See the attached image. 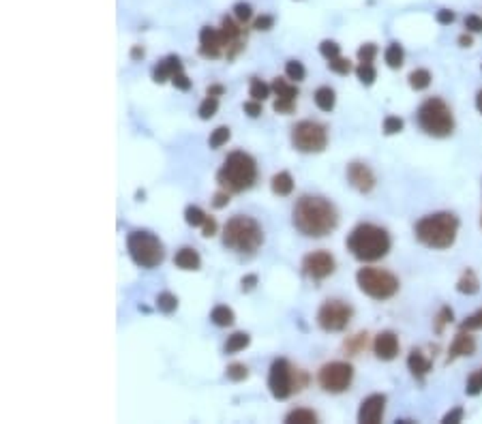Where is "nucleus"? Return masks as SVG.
Wrapping results in <instances>:
<instances>
[{
    "label": "nucleus",
    "instance_id": "f257e3e1",
    "mask_svg": "<svg viewBox=\"0 0 482 424\" xmlns=\"http://www.w3.org/2000/svg\"><path fill=\"white\" fill-rule=\"evenodd\" d=\"M294 227L306 238H324L339 225L334 204L320 195H302L292 210Z\"/></svg>",
    "mask_w": 482,
    "mask_h": 424
},
{
    "label": "nucleus",
    "instance_id": "f03ea898",
    "mask_svg": "<svg viewBox=\"0 0 482 424\" xmlns=\"http://www.w3.org/2000/svg\"><path fill=\"white\" fill-rule=\"evenodd\" d=\"M392 246L390 234L373 223H360L352 229L348 236V251L358 260V262H377L388 255Z\"/></svg>",
    "mask_w": 482,
    "mask_h": 424
},
{
    "label": "nucleus",
    "instance_id": "7ed1b4c3",
    "mask_svg": "<svg viewBox=\"0 0 482 424\" xmlns=\"http://www.w3.org/2000/svg\"><path fill=\"white\" fill-rule=\"evenodd\" d=\"M416 238L429 249H451L459 234V217L453 212H433L416 223Z\"/></svg>",
    "mask_w": 482,
    "mask_h": 424
},
{
    "label": "nucleus",
    "instance_id": "20e7f679",
    "mask_svg": "<svg viewBox=\"0 0 482 424\" xmlns=\"http://www.w3.org/2000/svg\"><path fill=\"white\" fill-rule=\"evenodd\" d=\"M257 181V163L251 155L236 150L227 155L221 169L217 171V183L229 193L249 191Z\"/></svg>",
    "mask_w": 482,
    "mask_h": 424
},
{
    "label": "nucleus",
    "instance_id": "39448f33",
    "mask_svg": "<svg viewBox=\"0 0 482 424\" xmlns=\"http://www.w3.org/2000/svg\"><path fill=\"white\" fill-rule=\"evenodd\" d=\"M223 244L229 251L251 255L264 244V229L253 217L236 215L223 227Z\"/></svg>",
    "mask_w": 482,
    "mask_h": 424
},
{
    "label": "nucleus",
    "instance_id": "423d86ee",
    "mask_svg": "<svg viewBox=\"0 0 482 424\" xmlns=\"http://www.w3.org/2000/svg\"><path fill=\"white\" fill-rule=\"evenodd\" d=\"M127 251L135 266L140 268H157L165 260L163 242L146 229H135L127 236Z\"/></svg>",
    "mask_w": 482,
    "mask_h": 424
},
{
    "label": "nucleus",
    "instance_id": "0eeeda50",
    "mask_svg": "<svg viewBox=\"0 0 482 424\" xmlns=\"http://www.w3.org/2000/svg\"><path fill=\"white\" fill-rule=\"evenodd\" d=\"M416 120H418V127L431 137H448L455 131L453 110L439 97H431L420 105Z\"/></svg>",
    "mask_w": 482,
    "mask_h": 424
},
{
    "label": "nucleus",
    "instance_id": "6e6552de",
    "mask_svg": "<svg viewBox=\"0 0 482 424\" xmlns=\"http://www.w3.org/2000/svg\"><path fill=\"white\" fill-rule=\"evenodd\" d=\"M306 381L309 377L302 371H294V367L285 358H277L270 365L268 388H270V395L277 401H285L294 393H300L306 386Z\"/></svg>",
    "mask_w": 482,
    "mask_h": 424
},
{
    "label": "nucleus",
    "instance_id": "1a4fd4ad",
    "mask_svg": "<svg viewBox=\"0 0 482 424\" xmlns=\"http://www.w3.org/2000/svg\"><path fill=\"white\" fill-rule=\"evenodd\" d=\"M356 283L360 292L373 300H388L399 292V278L382 268H360L356 272Z\"/></svg>",
    "mask_w": 482,
    "mask_h": 424
},
{
    "label": "nucleus",
    "instance_id": "9d476101",
    "mask_svg": "<svg viewBox=\"0 0 482 424\" xmlns=\"http://www.w3.org/2000/svg\"><path fill=\"white\" fill-rule=\"evenodd\" d=\"M292 144L298 153L313 155L328 146V131L324 125L313 120H300L292 129Z\"/></svg>",
    "mask_w": 482,
    "mask_h": 424
},
{
    "label": "nucleus",
    "instance_id": "9b49d317",
    "mask_svg": "<svg viewBox=\"0 0 482 424\" xmlns=\"http://www.w3.org/2000/svg\"><path fill=\"white\" fill-rule=\"evenodd\" d=\"M354 317V309L343 300H326L318 311V324L324 332H343Z\"/></svg>",
    "mask_w": 482,
    "mask_h": 424
},
{
    "label": "nucleus",
    "instance_id": "f8f14e48",
    "mask_svg": "<svg viewBox=\"0 0 482 424\" xmlns=\"http://www.w3.org/2000/svg\"><path fill=\"white\" fill-rule=\"evenodd\" d=\"M318 381L326 393L341 395V393L350 390V386L354 381V367L350 362H343V360L328 362L320 369Z\"/></svg>",
    "mask_w": 482,
    "mask_h": 424
},
{
    "label": "nucleus",
    "instance_id": "ddd939ff",
    "mask_svg": "<svg viewBox=\"0 0 482 424\" xmlns=\"http://www.w3.org/2000/svg\"><path fill=\"white\" fill-rule=\"evenodd\" d=\"M334 268H336V262L328 251H313V253L304 255L302 260V272L313 281L328 278L334 272Z\"/></svg>",
    "mask_w": 482,
    "mask_h": 424
},
{
    "label": "nucleus",
    "instance_id": "4468645a",
    "mask_svg": "<svg viewBox=\"0 0 482 424\" xmlns=\"http://www.w3.org/2000/svg\"><path fill=\"white\" fill-rule=\"evenodd\" d=\"M223 48H225V43H223V34L219 28L204 26L199 30V54L204 58H219Z\"/></svg>",
    "mask_w": 482,
    "mask_h": 424
},
{
    "label": "nucleus",
    "instance_id": "2eb2a0df",
    "mask_svg": "<svg viewBox=\"0 0 482 424\" xmlns=\"http://www.w3.org/2000/svg\"><path fill=\"white\" fill-rule=\"evenodd\" d=\"M348 181L360 193H371L375 189V174L367 163L354 161L348 165Z\"/></svg>",
    "mask_w": 482,
    "mask_h": 424
},
{
    "label": "nucleus",
    "instance_id": "dca6fc26",
    "mask_svg": "<svg viewBox=\"0 0 482 424\" xmlns=\"http://www.w3.org/2000/svg\"><path fill=\"white\" fill-rule=\"evenodd\" d=\"M386 411V395H371L360 403L358 422L360 424H377L382 422Z\"/></svg>",
    "mask_w": 482,
    "mask_h": 424
},
{
    "label": "nucleus",
    "instance_id": "f3484780",
    "mask_svg": "<svg viewBox=\"0 0 482 424\" xmlns=\"http://www.w3.org/2000/svg\"><path fill=\"white\" fill-rule=\"evenodd\" d=\"M399 349H401L399 337H397L392 330L380 332V334L375 337V341H373V351H375V356L380 358V360H384V362L395 360V358L399 356Z\"/></svg>",
    "mask_w": 482,
    "mask_h": 424
},
{
    "label": "nucleus",
    "instance_id": "a211bd4d",
    "mask_svg": "<svg viewBox=\"0 0 482 424\" xmlns=\"http://www.w3.org/2000/svg\"><path fill=\"white\" fill-rule=\"evenodd\" d=\"M476 351V341L469 334V330H459V334L455 337L451 349H448V360L446 362H453L457 358H465V356H474Z\"/></svg>",
    "mask_w": 482,
    "mask_h": 424
},
{
    "label": "nucleus",
    "instance_id": "6ab92c4d",
    "mask_svg": "<svg viewBox=\"0 0 482 424\" xmlns=\"http://www.w3.org/2000/svg\"><path fill=\"white\" fill-rule=\"evenodd\" d=\"M180 71H183L180 58L171 54V56L163 58V60L153 69V80H155L157 84H165L167 80H171L176 73H180Z\"/></svg>",
    "mask_w": 482,
    "mask_h": 424
},
{
    "label": "nucleus",
    "instance_id": "aec40b11",
    "mask_svg": "<svg viewBox=\"0 0 482 424\" xmlns=\"http://www.w3.org/2000/svg\"><path fill=\"white\" fill-rule=\"evenodd\" d=\"M407 369L411 371V375H414L416 379H425L429 373H431V369H433V362L429 360V358H425V353L423 351H418V349H414L407 356Z\"/></svg>",
    "mask_w": 482,
    "mask_h": 424
},
{
    "label": "nucleus",
    "instance_id": "412c9836",
    "mask_svg": "<svg viewBox=\"0 0 482 424\" xmlns=\"http://www.w3.org/2000/svg\"><path fill=\"white\" fill-rule=\"evenodd\" d=\"M174 264L180 270H199L201 257L195 249H191V246H183V249L174 255Z\"/></svg>",
    "mask_w": 482,
    "mask_h": 424
},
{
    "label": "nucleus",
    "instance_id": "4be33fe9",
    "mask_svg": "<svg viewBox=\"0 0 482 424\" xmlns=\"http://www.w3.org/2000/svg\"><path fill=\"white\" fill-rule=\"evenodd\" d=\"M270 189L274 195L279 197H288L292 191H294V178L290 171H279L272 176V183H270Z\"/></svg>",
    "mask_w": 482,
    "mask_h": 424
},
{
    "label": "nucleus",
    "instance_id": "5701e85b",
    "mask_svg": "<svg viewBox=\"0 0 482 424\" xmlns=\"http://www.w3.org/2000/svg\"><path fill=\"white\" fill-rule=\"evenodd\" d=\"M478 290H480V281H478L476 272L472 268H467L457 283V292L463 296H474V294H478Z\"/></svg>",
    "mask_w": 482,
    "mask_h": 424
},
{
    "label": "nucleus",
    "instance_id": "b1692460",
    "mask_svg": "<svg viewBox=\"0 0 482 424\" xmlns=\"http://www.w3.org/2000/svg\"><path fill=\"white\" fill-rule=\"evenodd\" d=\"M336 103V94L330 86H322L316 90V105L322 112H332Z\"/></svg>",
    "mask_w": 482,
    "mask_h": 424
},
{
    "label": "nucleus",
    "instance_id": "393cba45",
    "mask_svg": "<svg viewBox=\"0 0 482 424\" xmlns=\"http://www.w3.org/2000/svg\"><path fill=\"white\" fill-rule=\"evenodd\" d=\"M234 311L229 309V306H225V304H219V306H215L213 309V313H211V322L215 324V326H219V328H227V326H232L234 324Z\"/></svg>",
    "mask_w": 482,
    "mask_h": 424
},
{
    "label": "nucleus",
    "instance_id": "a878e982",
    "mask_svg": "<svg viewBox=\"0 0 482 424\" xmlns=\"http://www.w3.org/2000/svg\"><path fill=\"white\" fill-rule=\"evenodd\" d=\"M272 92L277 94V99H294L298 97V86L296 84H288L283 78H274L272 82Z\"/></svg>",
    "mask_w": 482,
    "mask_h": 424
},
{
    "label": "nucleus",
    "instance_id": "bb28decb",
    "mask_svg": "<svg viewBox=\"0 0 482 424\" xmlns=\"http://www.w3.org/2000/svg\"><path fill=\"white\" fill-rule=\"evenodd\" d=\"M251 337L247 332H234L232 337H227L225 341V353H236V351H243L245 347H249Z\"/></svg>",
    "mask_w": 482,
    "mask_h": 424
},
{
    "label": "nucleus",
    "instance_id": "cd10ccee",
    "mask_svg": "<svg viewBox=\"0 0 482 424\" xmlns=\"http://www.w3.org/2000/svg\"><path fill=\"white\" fill-rule=\"evenodd\" d=\"M409 86L411 88H414V90H425V88H429L431 86V73H429V71L427 69H414V71H411V73H409Z\"/></svg>",
    "mask_w": 482,
    "mask_h": 424
},
{
    "label": "nucleus",
    "instance_id": "c85d7f7f",
    "mask_svg": "<svg viewBox=\"0 0 482 424\" xmlns=\"http://www.w3.org/2000/svg\"><path fill=\"white\" fill-rule=\"evenodd\" d=\"M285 422H290V424H316L318 414L313 409H294L285 416Z\"/></svg>",
    "mask_w": 482,
    "mask_h": 424
},
{
    "label": "nucleus",
    "instance_id": "c756f323",
    "mask_svg": "<svg viewBox=\"0 0 482 424\" xmlns=\"http://www.w3.org/2000/svg\"><path fill=\"white\" fill-rule=\"evenodd\" d=\"M384 60L390 69H401L403 66V60H405V52L399 43H390L384 52Z\"/></svg>",
    "mask_w": 482,
    "mask_h": 424
},
{
    "label": "nucleus",
    "instance_id": "7c9ffc66",
    "mask_svg": "<svg viewBox=\"0 0 482 424\" xmlns=\"http://www.w3.org/2000/svg\"><path fill=\"white\" fill-rule=\"evenodd\" d=\"M217 110H219V99H217V97H208V94H206V99L201 101L197 114H199V118H201V120H211V118L217 114Z\"/></svg>",
    "mask_w": 482,
    "mask_h": 424
},
{
    "label": "nucleus",
    "instance_id": "2f4dec72",
    "mask_svg": "<svg viewBox=\"0 0 482 424\" xmlns=\"http://www.w3.org/2000/svg\"><path fill=\"white\" fill-rule=\"evenodd\" d=\"M206 219H208V215H206V212H204L201 208H197V206H187V210H185V221H187V225H191V227H201V225L206 223Z\"/></svg>",
    "mask_w": 482,
    "mask_h": 424
},
{
    "label": "nucleus",
    "instance_id": "473e14b6",
    "mask_svg": "<svg viewBox=\"0 0 482 424\" xmlns=\"http://www.w3.org/2000/svg\"><path fill=\"white\" fill-rule=\"evenodd\" d=\"M356 78L360 80V84L373 86V82H375V78H377V71H375V66H373L371 62H360V64L356 66Z\"/></svg>",
    "mask_w": 482,
    "mask_h": 424
},
{
    "label": "nucleus",
    "instance_id": "72a5a7b5",
    "mask_svg": "<svg viewBox=\"0 0 482 424\" xmlns=\"http://www.w3.org/2000/svg\"><path fill=\"white\" fill-rule=\"evenodd\" d=\"M157 309L161 313H165V315L174 313L178 309V298L174 294H169V292H163V294L157 296Z\"/></svg>",
    "mask_w": 482,
    "mask_h": 424
},
{
    "label": "nucleus",
    "instance_id": "f704fd0d",
    "mask_svg": "<svg viewBox=\"0 0 482 424\" xmlns=\"http://www.w3.org/2000/svg\"><path fill=\"white\" fill-rule=\"evenodd\" d=\"M270 92H272V86L264 84L260 78H251V88H249L251 99H255V101H266V99L270 97Z\"/></svg>",
    "mask_w": 482,
    "mask_h": 424
},
{
    "label": "nucleus",
    "instance_id": "c9c22d12",
    "mask_svg": "<svg viewBox=\"0 0 482 424\" xmlns=\"http://www.w3.org/2000/svg\"><path fill=\"white\" fill-rule=\"evenodd\" d=\"M232 137V131L229 127H217L213 133H211V139H208V146L211 148H221L223 144H227Z\"/></svg>",
    "mask_w": 482,
    "mask_h": 424
},
{
    "label": "nucleus",
    "instance_id": "e433bc0d",
    "mask_svg": "<svg viewBox=\"0 0 482 424\" xmlns=\"http://www.w3.org/2000/svg\"><path fill=\"white\" fill-rule=\"evenodd\" d=\"M285 76L294 82H302L304 76H306V71H304V64L300 60H288L285 64Z\"/></svg>",
    "mask_w": 482,
    "mask_h": 424
},
{
    "label": "nucleus",
    "instance_id": "4c0bfd02",
    "mask_svg": "<svg viewBox=\"0 0 482 424\" xmlns=\"http://www.w3.org/2000/svg\"><path fill=\"white\" fill-rule=\"evenodd\" d=\"M453 320H455L453 309H451V306H441L439 315L435 317V332L441 334V332H444V326H446V324H453Z\"/></svg>",
    "mask_w": 482,
    "mask_h": 424
},
{
    "label": "nucleus",
    "instance_id": "58836bf2",
    "mask_svg": "<svg viewBox=\"0 0 482 424\" xmlns=\"http://www.w3.org/2000/svg\"><path fill=\"white\" fill-rule=\"evenodd\" d=\"M328 69L334 71V73H339V76H348L352 71V62L348 58H343V56H336V58L328 60Z\"/></svg>",
    "mask_w": 482,
    "mask_h": 424
},
{
    "label": "nucleus",
    "instance_id": "ea45409f",
    "mask_svg": "<svg viewBox=\"0 0 482 424\" xmlns=\"http://www.w3.org/2000/svg\"><path fill=\"white\" fill-rule=\"evenodd\" d=\"M225 375H227V379H232V381H245V379L249 377V369H247L245 365H240V362H234V365L227 367Z\"/></svg>",
    "mask_w": 482,
    "mask_h": 424
},
{
    "label": "nucleus",
    "instance_id": "a19ab883",
    "mask_svg": "<svg viewBox=\"0 0 482 424\" xmlns=\"http://www.w3.org/2000/svg\"><path fill=\"white\" fill-rule=\"evenodd\" d=\"M480 393H482V369L476 371L467 379V386H465V395H469V397H478Z\"/></svg>",
    "mask_w": 482,
    "mask_h": 424
},
{
    "label": "nucleus",
    "instance_id": "79ce46f5",
    "mask_svg": "<svg viewBox=\"0 0 482 424\" xmlns=\"http://www.w3.org/2000/svg\"><path fill=\"white\" fill-rule=\"evenodd\" d=\"M320 54H322L326 60H332V58L341 56V45H339L336 41L326 39V41H322V43H320Z\"/></svg>",
    "mask_w": 482,
    "mask_h": 424
},
{
    "label": "nucleus",
    "instance_id": "37998d69",
    "mask_svg": "<svg viewBox=\"0 0 482 424\" xmlns=\"http://www.w3.org/2000/svg\"><path fill=\"white\" fill-rule=\"evenodd\" d=\"M234 15L240 24H247L251 17H253V7L247 5V3H236L234 5Z\"/></svg>",
    "mask_w": 482,
    "mask_h": 424
},
{
    "label": "nucleus",
    "instance_id": "c03bdc74",
    "mask_svg": "<svg viewBox=\"0 0 482 424\" xmlns=\"http://www.w3.org/2000/svg\"><path fill=\"white\" fill-rule=\"evenodd\" d=\"M403 127H405V122H403V118H399V116H388V118L384 120V133H386V135H397V133L403 131Z\"/></svg>",
    "mask_w": 482,
    "mask_h": 424
},
{
    "label": "nucleus",
    "instance_id": "a18cd8bd",
    "mask_svg": "<svg viewBox=\"0 0 482 424\" xmlns=\"http://www.w3.org/2000/svg\"><path fill=\"white\" fill-rule=\"evenodd\" d=\"M272 108H274V112H279V114H292L294 108H296V101L294 99H274Z\"/></svg>",
    "mask_w": 482,
    "mask_h": 424
},
{
    "label": "nucleus",
    "instance_id": "49530a36",
    "mask_svg": "<svg viewBox=\"0 0 482 424\" xmlns=\"http://www.w3.org/2000/svg\"><path fill=\"white\" fill-rule=\"evenodd\" d=\"M461 330H482V309L467 317V320L461 324Z\"/></svg>",
    "mask_w": 482,
    "mask_h": 424
},
{
    "label": "nucleus",
    "instance_id": "de8ad7c7",
    "mask_svg": "<svg viewBox=\"0 0 482 424\" xmlns=\"http://www.w3.org/2000/svg\"><path fill=\"white\" fill-rule=\"evenodd\" d=\"M375 56H377V45H375V43H364V45L358 50V60H360V62H371V64H373Z\"/></svg>",
    "mask_w": 482,
    "mask_h": 424
},
{
    "label": "nucleus",
    "instance_id": "09e8293b",
    "mask_svg": "<svg viewBox=\"0 0 482 424\" xmlns=\"http://www.w3.org/2000/svg\"><path fill=\"white\" fill-rule=\"evenodd\" d=\"M346 349L352 353H360L362 349H367V334H356L354 339H350L346 343Z\"/></svg>",
    "mask_w": 482,
    "mask_h": 424
},
{
    "label": "nucleus",
    "instance_id": "8fccbe9b",
    "mask_svg": "<svg viewBox=\"0 0 482 424\" xmlns=\"http://www.w3.org/2000/svg\"><path fill=\"white\" fill-rule=\"evenodd\" d=\"M463 416H465V409L463 407H455V409H451L448 414L441 418V422L444 424H457V422L463 420Z\"/></svg>",
    "mask_w": 482,
    "mask_h": 424
},
{
    "label": "nucleus",
    "instance_id": "3c124183",
    "mask_svg": "<svg viewBox=\"0 0 482 424\" xmlns=\"http://www.w3.org/2000/svg\"><path fill=\"white\" fill-rule=\"evenodd\" d=\"M169 82L174 84V88H178V90H183V92H187V90L191 88V80L183 73V71H180V73H176V76L171 78Z\"/></svg>",
    "mask_w": 482,
    "mask_h": 424
},
{
    "label": "nucleus",
    "instance_id": "603ef678",
    "mask_svg": "<svg viewBox=\"0 0 482 424\" xmlns=\"http://www.w3.org/2000/svg\"><path fill=\"white\" fill-rule=\"evenodd\" d=\"M245 114L251 116V118L262 116V101H255V99L247 101V103H245Z\"/></svg>",
    "mask_w": 482,
    "mask_h": 424
},
{
    "label": "nucleus",
    "instance_id": "864d4df0",
    "mask_svg": "<svg viewBox=\"0 0 482 424\" xmlns=\"http://www.w3.org/2000/svg\"><path fill=\"white\" fill-rule=\"evenodd\" d=\"M465 28H467V32H482V17L480 15H467Z\"/></svg>",
    "mask_w": 482,
    "mask_h": 424
},
{
    "label": "nucleus",
    "instance_id": "5fc2aeb1",
    "mask_svg": "<svg viewBox=\"0 0 482 424\" xmlns=\"http://www.w3.org/2000/svg\"><path fill=\"white\" fill-rule=\"evenodd\" d=\"M217 221L213 219V217H208V219H206V223L201 225V236L204 238H213L215 234H217Z\"/></svg>",
    "mask_w": 482,
    "mask_h": 424
},
{
    "label": "nucleus",
    "instance_id": "6e6d98bb",
    "mask_svg": "<svg viewBox=\"0 0 482 424\" xmlns=\"http://www.w3.org/2000/svg\"><path fill=\"white\" fill-rule=\"evenodd\" d=\"M274 26V17L272 15H260L255 22H253V28L255 30H270Z\"/></svg>",
    "mask_w": 482,
    "mask_h": 424
},
{
    "label": "nucleus",
    "instance_id": "4d7b16f0",
    "mask_svg": "<svg viewBox=\"0 0 482 424\" xmlns=\"http://www.w3.org/2000/svg\"><path fill=\"white\" fill-rule=\"evenodd\" d=\"M455 20H457V15H455V11H451V9H441V11H437V22H439L441 26H451Z\"/></svg>",
    "mask_w": 482,
    "mask_h": 424
},
{
    "label": "nucleus",
    "instance_id": "13d9d810",
    "mask_svg": "<svg viewBox=\"0 0 482 424\" xmlns=\"http://www.w3.org/2000/svg\"><path fill=\"white\" fill-rule=\"evenodd\" d=\"M229 204V191H219L215 197H213V206L215 208H225Z\"/></svg>",
    "mask_w": 482,
    "mask_h": 424
},
{
    "label": "nucleus",
    "instance_id": "bf43d9fd",
    "mask_svg": "<svg viewBox=\"0 0 482 424\" xmlns=\"http://www.w3.org/2000/svg\"><path fill=\"white\" fill-rule=\"evenodd\" d=\"M257 274H249V276H245L243 281H240V285H243V292H251L255 285H257Z\"/></svg>",
    "mask_w": 482,
    "mask_h": 424
},
{
    "label": "nucleus",
    "instance_id": "052dcab7",
    "mask_svg": "<svg viewBox=\"0 0 482 424\" xmlns=\"http://www.w3.org/2000/svg\"><path fill=\"white\" fill-rule=\"evenodd\" d=\"M223 92H225V88H223V86H219V84L208 86V90H206V94H208V97H221Z\"/></svg>",
    "mask_w": 482,
    "mask_h": 424
},
{
    "label": "nucleus",
    "instance_id": "680f3d73",
    "mask_svg": "<svg viewBox=\"0 0 482 424\" xmlns=\"http://www.w3.org/2000/svg\"><path fill=\"white\" fill-rule=\"evenodd\" d=\"M472 43H474V39H472V34L463 32V34H461V37H459V45H461V48H472Z\"/></svg>",
    "mask_w": 482,
    "mask_h": 424
},
{
    "label": "nucleus",
    "instance_id": "e2e57ef3",
    "mask_svg": "<svg viewBox=\"0 0 482 424\" xmlns=\"http://www.w3.org/2000/svg\"><path fill=\"white\" fill-rule=\"evenodd\" d=\"M131 58H133V60H142V58H144V50H142L140 45H135V48L131 50Z\"/></svg>",
    "mask_w": 482,
    "mask_h": 424
},
{
    "label": "nucleus",
    "instance_id": "0e129e2a",
    "mask_svg": "<svg viewBox=\"0 0 482 424\" xmlns=\"http://www.w3.org/2000/svg\"><path fill=\"white\" fill-rule=\"evenodd\" d=\"M476 110L482 114V90H478V94H476Z\"/></svg>",
    "mask_w": 482,
    "mask_h": 424
},
{
    "label": "nucleus",
    "instance_id": "69168bd1",
    "mask_svg": "<svg viewBox=\"0 0 482 424\" xmlns=\"http://www.w3.org/2000/svg\"><path fill=\"white\" fill-rule=\"evenodd\" d=\"M480 227H482V215H480Z\"/></svg>",
    "mask_w": 482,
    "mask_h": 424
}]
</instances>
